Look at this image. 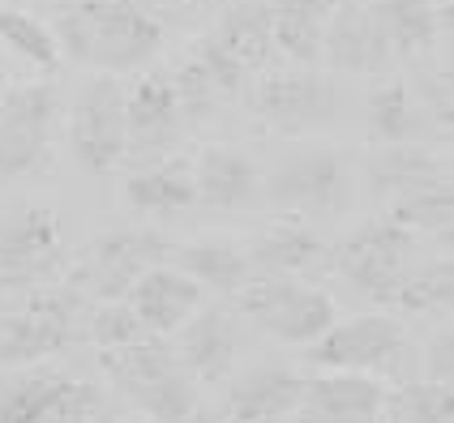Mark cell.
Listing matches in <instances>:
<instances>
[{"mask_svg":"<svg viewBox=\"0 0 454 423\" xmlns=\"http://www.w3.org/2000/svg\"><path fill=\"white\" fill-rule=\"evenodd\" d=\"M56 48L77 65L129 73L151 65L163 48V26L133 0H74L56 13Z\"/></svg>","mask_w":454,"mask_h":423,"instance_id":"obj_1","label":"cell"},{"mask_svg":"<svg viewBox=\"0 0 454 423\" xmlns=\"http://www.w3.org/2000/svg\"><path fill=\"white\" fill-rule=\"evenodd\" d=\"M99 368L112 376L154 423H172V419H180L184 411L198 406V385L180 368L176 347H172L163 334H146V338L125 342V347H103Z\"/></svg>","mask_w":454,"mask_h":423,"instance_id":"obj_2","label":"cell"},{"mask_svg":"<svg viewBox=\"0 0 454 423\" xmlns=\"http://www.w3.org/2000/svg\"><path fill=\"white\" fill-rule=\"evenodd\" d=\"M236 296V308L257 321L266 334H275L283 342H313L334 325V299L326 291L301 287L287 274H262L249 278Z\"/></svg>","mask_w":454,"mask_h":423,"instance_id":"obj_3","label":"cell"},{"mask_svg":"<svg viewBox=\"0 0 454 423\" xmlns=\"http://www.w3.org/2000/svg\"><path fill=\"white\" fill-rule=\"evenodd\" d=\"M65 265V227L51 205H22L0 219V291L39 287Z\"/></svg>","mask_w":454,"mask_h":423,"instance_id":"obj_4","label":"cell"},{"mask_svg":"<svg viewBox=\"0 0 454 423\" xmlns=\"http://www.w3.org/2000/svg\"><path fill=\"white\" fill-rule=\"evenodd\" d=\"M163 261H172V244L163 235H154V231H107L90 244V252L74 270V291L82 299H95V304L125 299L129 287Z\"/></svg>","mask_w":454,"mask_h":423,"instance_id":"obj_5","label":"cell"},{"mask_svg":"<svg viewBox=\"0 0 454 423\" xmlns=\"http://www.w3.org/2000/svg\"><path fill=\"white\" fill-rule=\"evenodd\" d=\"M82 304L74 287H51V291H30V299L22 304V312L0 321V364H39L56 350H65L74 342L77 317Z\"/></svg>","mask_w":454,"mask_h":423,"instance_id":"obj_6","label":"cell"},{"mask_svg":"<svg viewBox=\"0 0 454 423\" xmlns=\"http://www.w3.org/2000/svg\"><path fill=\"white\" fill-rule=\"evenodd\" d=\"M407 350V334L395 317H352L334 321L309 342V364L326 373H399Z\"/></svg>","mask_w":454,"mask_h":423,"instance_id":"obj_7","label":"cell"},{"mask_svg":"<svg viewBox=\"0 0 454 423\" xmlns=\"http://www.w3.org/2000/svg\"><path fill=\"white\" fill-rule=\"evenodd\" d=\"M411 252H416V240H411L407 227H399L395 219H373V223L356 227L334 249V270L352 287H360L369 299L386 304L395 282L411 265Z\"/></svg>","mask_w":454,"mask_h":423,"instance_id":"obj_8","label":"cell"},{"mask_svg":"<svg viewBox=\"0 0 454 423\" xmlns=\"http://www.w3.org/2000/svg\"><path fill=\"white\" fill-rule=\"evenodd\" d=\"M348 193H352V180H348V158L339 150H304L262 184V197L270 205L309 214V219L339 214L348 205Z\"/></svg>","mask_w":454,"mask_h":423,"instance_id":"obj_9","label":"cell"},{"mask_svg":"<svg viewBox=\"0 0 454 423\" xmlns=\"http://www.w3.org/2000/svg\"><path fill=\"white\" fill-rule=\"evenodd\" d=\"M69 142H74L77 163L90 175H107L125 158V90L116 77H95L82 86L69 116Z\"/></svg>","mask_w":454,"mask_h":423,"instance_id":"obj_10","label":"cell"},{"mask_svg":"<svg viewBox=\"0 0 454 423\" xmlns=\"http://www.w3.org/2000/svg\"><path fill=\"white\" fill-rule=\"evenodd\" d=\"M253 112L278 133H309L326 128L339 116V90L330 77L313 69L262 73V81L253 86Z\"/></svg>","mask_w":454,"mask_h":423,"instance_id":"obj_11","label":"cell"},{"mask_svg":"<svg viewBox=\"0 0 454 423\" xmlns=\"http://www.w3.org/2000/svg\"><path fill=\"white\" fill-rule=\"evenodd\" d=\"M99 411V385L65 373H35L0 398V423H95Z\"/></svg>","mask_w":454,"mask_h":423,"instance_id":"obj_12","label":"cell"},{"mask_svg":"<svg viewBox=\"0 0 454 423\" xmlns=\"http://www.w3.org/2000/svg\"><path fill=\"white\" fill-rule=\"evenodd\" d=\"M322 56L330 69H343V73H381L395 60L369 4H334L322 30Z\"/></svg>","mask_w":454,"mask_h":423,"instance_id":"obj_13","label":"cell"},{"mask_svg":"<svg viewBox=\"0 0 454 423\" xmlns=\"http://www.w3.org/2000/svg\"><path fill=\"white\" fill-rule=\"evenodd\" d=\"M180 103L176 90H172V73H151L137 77V86L125 95V133H129V146L125 154H159V150L172 146L180 128Z\"/></svg>","mask_w":454,"mask_h":423,"instance_id":"obj_14","label":"cell"},{"mask_svg":"<svg viewBox=\"0 0 454 423\" xmlns=\"http://www.w3.org/2000/svg\"><path fill=\"white\" fill-rule=\"evenodd\" d=\"M129 308L137 312V321L146 325V334H172L180 325L189 321L206 299V287L193 282L189 274L180 270H168V265H154L146 274L129 287Z\"/></svg>","mask_w":454,"mask_h":423,"instance_id":"obj_15","label":"cell"},{"mask_svg":"<svg viewBox=\"0 0 454 423\" xmlns=\"http://www.w3.org/2000/svg\"><path fill=\"white\" fill-rule=\"evenodd\" d=\"M386 389L373 376H317L304 381L296 423H378Z\"/></svg>","mask_w":454,"mask_h":423,"instance_id":"obj_16","label":"cell"},{"mask_svg":"<svg viewBox=\"0 0 454 423\" xmlns=\"http://www.w3.org/2000/svg\"><path fill=\"white\" fill-rule=\"evenodd\" d=\"M236 317L227 308H202L184 321L180 334V368L206 385H219L236 373Z\"/></svg>","mask_w":454,"mask_h":423,"instance_id":"obj_17","label":"cell"},{"mask_svg":"<svg viewBox=\"0 0 454 423\" xmlns=\"http://www.w3.org/2000/svg\"><path fill=\"white\" fill-rule=\"evenodd\" d=\"M198 197L215 210H257L262 205V172L253 167L249 154L231 146H210L198 158Z\"/></svg>","mask_w":454,"mask_h":423,"instance_id":"obj_18","label":"cell"},{"mask_svg":"<svg viewBox=\"0 0 454 423\" xmlns=\"http://www.w3.org/2000/svg\"><path fill=\"white\" fill-rule=\"evenodd\" d=\"M369 13L381 26L395 56L433 48L442 35L450 39V0H378L369 4Z\"/></svg>","mask_w":454,"mask_h":423,"instance_id":"obj_19","label":"cell"},{"mask_svg":"<svg viewBox=\"0 0 454 423\" xmlns=\"http://www.w3.org/2000/svg\"><path fill=\"white\" fill-rule=\"evenodd\" d=\"M304 398V376L287 373V368H253L245 373L223 402V423L236 419H283L292 415Z\"/></svg>","mask_w":454,"mask_h":423,"instance_id":"obj_20","label":"cell"},{"mask_svg":"<svg viewBox=\"0 0 454 423\" xmlns=\"http://www.w3.org/2000/svg\"><path fill=\"white\" fill-rule=\"evenodd\" d=\"M266 4H270L275 48L296 65L322 60V30L339 0H266Z\"/></svg>","mask_w":454,"mask_h":423,"instance_id":"obj_21","label":"cell"},{"mask_svg":"<svg viewBox=\"0 0 454 423\" xmlns=\"http://www.w3.org/2000/svg\"><path fill=\"white\" fill-rule=\"evenodd\" d=\"M446 180H450V167L437 154H429L425 146H411V142L386 146L369 163L373 193H390V197H407V193H420V188L446 184Z\"/></svg>","mask_w":454,"mask_h":423,"instance_id":"obj_22","label":"cell"},{"mask_svg":"<svg viewBox=\"0 0 454 423\" xmlns=\"http://www.w3.org/2000/svg\"><path fill=\"white\" fill-rule=\"evenodd\" d=\"M125 197L133 210L142 214H176L198 201V184H193V167L189 163H159L146 172H133L125 180Z\"/></svg>","mask_w":454,"mask_h":423,"instance_id":"obj_23","label":"cell"},{"mask_svg":"<svg viewBox=\"0 0 454 423\" xmlns=\"http://www.w3.org/2000/svg\"><path fill=\"white\" fill-rule=\"evenodd\" d=\"M172 261H176L180 274H189L210 291H240L253 278L249 257L227 240H198V244L172 249Z\"/></svg>","mask_w":454,"mask_h":423,"instance_id":"obj_24","label":"cell"},{"mask_svg":"<svg viewBox=\"0 0 454 423\" xmlns=\"http://www.w3.org/2000/svg\"><path fill=\"white\" fill-rule=\"evenodd\" d=\"M215 39H219L245 69H266V60H270V51H275L270 4H266V0H236L223 13Z\"/></svg>","mask_w":454,"mask_h":423,"instance_id":"obj_25","label":"cell"},{"mask_svg":"<svg viewBox=\"0 0 454 423\" xmlns=\"http://www.w3.org/2000/svg\"><path fill=\"white\" fill-rule=\"evenodd\" d=\"M245 257L262 274H304L326 257V240H317L309 227H275L257 235V244Z\"/></svg>","mask_w":454,"mask_h":423,"instance_id":"obj_26","label":"cell"},{"mask_svg":"<svg viewBox=\"0 0 454 423\" xmlns=\"http://www.w3.org/2000/svg\"><path fill=\"white\" fill-rule=\"evenodd\" d=\"M364 125H369V137L381 142V146H399V142L420 137V112H416V103H411L403 81H386L381 90L369 95Z\"/></svg>","mask_w":454,"mask_h":423,"instance_id":"obj_27","label":"cell"},{"mask_svg":"<svg viewBox=\"0 0 454 423\" xmlns=\"http://www.w3.org/2000/svg\"><path fill=\"white\" fill-rule=\"evenodd\" d=\"M450 304H454L450 257L429 265V270H403V278L395 282V291L386 299V308H399V312H450Z\"/></svg>","mask_w":454,"mask_h":423,"instance_id":"obj_28","label":"cell"},{"mask_svg":"<svg viewBox=\"0 0 454 423\" xmlns=\"http://www.w3.org/2000/svg\"><path fill=\"white\" fill-rule=\"evenodd\" d=\"M0 43L13 48L22 60H30L35 69L56 73L60 69V48H56V35L43 22H35L30 13L18 9H0Z\"/></svg>","mask_w":454,"mask_h":423,"instance_id":"obj_29","label":"cell"},{"mask_svg":"<svg viewBox=\"0 0 454 423\" xmlns=\"http://www.w3.org/2000/svg\"><path fill=\"white\" fill-rule=\"evenodd\" d=\"M51 167V137L30 133L0 116V180H18Z\"/></svg>","mask_w":454,"mask_h":423,"instance_id":"obj_30","label":"cell"},{"mask_svg":"<svg viewBox=\"0 0 454 423\" xmlns=\"http://www.w3.org/2000/svg\"><path fill=\"white\" fill-rule=\"evenodd\" d=\"M390 219L399 227H407L411 235L416 231H450L454 223V193L450 180L446 184H433V188H420V193H407V197L395 201Z\"/></svg>","mask_w":454,"mask_h":423,"instance_id":"obj_31","label":"cell"},{"mask_svg":"<svg viewBox=\"0 0 454 423\" xmlns=\"http://www.w3.org/2000/svg\"><path fill=\"white\" fill-rule=\"evenodd\" d=\"M0 116L13 120V125L30 128V133L51 137V128H56V120H60V99H56L51 86H35V81H30V86H13V90H4Z\"/></svg>","mask_w":454,"mask_h":423,"instance_id":"obj_32","label":"cell"},{"mask_svg":"<svg viewBox=\"0 0 454 423\" xmlns=\"http://www.w3.org/2000/svg\"><path fill=\"white\" fill-rule=\"evenodd\" d=\"M172 90H176L180 116H184V120H193V125L206 120V116L215 112V103H219V90H215V81H210V73L202 69V60H198V56H189V60L176 69Z\"/></svg>","mask_w":454,"mask_h":423,"instance_id":"obj_33","label":"cell"},{"mask_svg":"<svg viewBox=\"0 0 454 423\" xmlns=\"http://www.w3.org/2000/svg\"><path fill=\"white\" fill-rule=\"evenodd\" d=\"M399 411L411 423H450L454 419V389L450 381H420L399 394Z\"/></svg>","mask_w":454,"mask_h":423,"instance_id":"obj_34","label":"cell"},{"mask_svg":"<svg viewBox=\"0 0 454 423\" xmlns=\"http://www.w3.org/2000/svg\"><path fill=\"white\" fill-rule=\"evenodd\" d=\"M90 334H95V342L103 350V347H125V342L146 338V325L137 321V312L129 308V299H107V304H99V312L90 321Z\"/></svg>","mask_w":454,"mask_h":423,"instance_id":"obj_35","label":"cell"},{"mask_svg":"<svg viewBox=\"0 0 454 423\" xmlns=\"http://www.w3.org/2000/svg\"><path fill=\"white\" fill-rule=\"evenodd\" d=\"M193 56L202 60V69L210 73V81H215V90H219V95H240V86H245V73H249V69H245V65H240V60H236L219 39H215V35L202 39Z\"/></svg>","mask_w":454,"mask_h":423,"instance_id":"obj_36","label":"cell"},{"mask_svg":"<svg viewBox=\"0 0 454 423\" xmlns=\"http://www.w3.org/2000/svg\"><path fill=\"white\" fill-rule=\"evenodd\" d=\"M425 99H429L433 120L446 128V142H450V125H454V90H450V69H437L425 81Z\"/></svg>","mask_w":454,"mask_h":423,"instance_id":"obj_37","label":"cell"},{"mask_svg":"<svg viewBox=\"0 0 454 423\" xmlns=\"http://www.w3.org/2000/svg\"><path fill=\"white\" fill-rule=\"evenodd\" d=\"M450 350H454L450 329L433 334V342H429V381H450Z\"/></svg>","mask_w":454,"mask_h":423,"instance_id":"obj_38","label":"cell"},{"mask_svg":"<svg viewBox=\"0 0 454 423\" xmlns=\"http://www.w3.org/2000/svg\"><path fill=\"white\" fill-rule=\"evenodd\" d=\"M172 423H223V419H219L215 411H206V406H193V411H184V415Z\"/></svg>","mask_w":454,"mask_h":423,"instance_id":"obj_39","label":"cell"},{"mask_svg":"<svg viewBox=\"0 0 454 423\" xmlns=\"http://www.w3.org/2000/svg\"><path fill=\"white\" fill-rule=\"evenodd\" d=\"M163 4H176V9H198V4H215V0H163Z\"/></svg>","mask_w":454,"mask_h":423,"instance_id":"obj_40","label":"cell"},{"mask_svg":"<svg viewBox=\"0 0 454 423\" xmlns=\"http://www.w3.org/2000/svg\"><path fill=\"white\" fill-rule=\"evenodd\" d=\"M236 423H283V419H236Z\"/></svg>","mask_w":454,"mask_h":423,"instance_id":"obj_41","label":"cell"},{"mask_svg":"<svg viewBox=\"0 0 454 423\" xmlns=\"http://www.w3.org/2000/svg\"><path fill=\"white\" fill-rule=\"evenodd\" d=\"M0 107H4V90H0Z\"/></svg>","mask_w":454,"mask_h":423,"instance_id":"obj_42","label":"cell"},{"mask_svg":"<svg viewBox=\"0 0 454 423\" xmlns=\"http://www.w3.org/2000/svg\"><path fill=\"white\" fill-rule=\"evenodd\" d=\"M364 4H378V0H364Z\"/></svg>","mask_w":454,"mask_h":423,"instance_id":"obj_43","label":"cell"}]
</instances>
